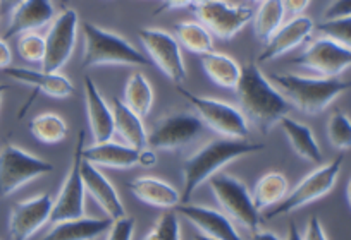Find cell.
<instances>
[{"label":"cell","instance_id":"6da1fadb","mask_svg":"<svg viewBox=\"0 0 351 240\" xmlns=\"http://www.w3.org/2000/svg\"><path fill=\"white\" fill-rule=\"evenodd\" d=\"M236 93H238L241 114L250 118V122L263 136H267L274 126L281 124L282 118L288 117L289 111L293 110L281 91L272 86L271 81L263 76L256 62H248L241 67V79L236 88Z\"/></svg>","mask_w":351,"mask_h":240},{"label":"cell","instance_id":"7a4b0ae2","mask_svg":"<svg viewBox=\"0 0 351 240\" xmlns=\"http://www.w3.org/2000/svg\"><path fill=\"white\" fill-rule=\"evenodd\" d=\"M265 148L263 143H252V141H236V139H217L205 144L200 151L188 158L183 163V194L181 201L188 204L193 192L200 187L204 182L210 181L214 175L221 174V168L238 158L246 155L256 153Z\"/></svg>","mask_w":351,"mask_h":240},{"label":"cell","instance_id":"3957f363","mask_svg":"<svg viewBox=\"0 0 351 240\" xmlns=\"http://www.w3.org/2000/svg\"><path fill=\"white\" fill-rule=\"evenodd\" d=\"M272 83L291 107L306 115H319L339 94L351 90V81L339 77H306L298 74H272Z\"/></svg>","mask_w":351,"mask_h":240},{"label":"cell","instance_id":"277c9868","mask_svg":"<svg viewBox=\"0 0 351 240\" xmlns=\"http://www.w3.org/2000/svg\"><path fill=\"white\" fill-rule=\"evenodd\" d=\"M84 38L81 67L92 69L97 66H148L150 59L134 49L128 40L112 31L99 28L92 23H81Z\"/></svg>","mask_w":351,"mask_h":240},{"label":"cell","instance_id":"5b68a950","mask_svg":"<svg viewBox=\"0 0 351 240\" xmlns=\"http://www.w3.org/2000/svg\"><path fill=\"white\" fill-rule=\"evenodd\" d=\"M215 201L231 222L239 223L245 228L258 232L260 211L255 208L252 194L241 181L229 174H217L208 181Z\"/></svg>","mask_w":351,"mask_h":240},{"label":"cell","instance_id":"8992f818","mask_svg":"<svg viewBox=\"0 0 351 240\" xmlns=\"http://www.w3.org/2000/svg\"><path fill=\"white\" fill-rule=\"evenodd\" d=\"M176 88H178L180 94H183L193 105L198 118L204 122V126L210 127L214 133L221 134L224 139L243 141L250 136L248 124H246V118L241 114V110L226 103V101L198 96V94L191 93L183 86Z\"/></svg>","mask_w":351,"mask_h":240},{"label":"cell","instance_id":"52a82bcc","mask_svg":"<svg viewBox=\"0 0 351 240\" xmlns=\"http://www.w3.org/2000/svg\"><path fill=\"white\" fill-rule=\"evenodd\" d=\"M343 155H337L329 165H320L317 170H313L312 174L306 175V177L303 178L288 196H286L285 201H282L281 204L269 209L265 218L274 219L279 218V216H285L288 215V213L295 211V209L303 208V206L310 204V202L313 201H319L320 198L329 194L334 189V185H336L341 167H343Z\"/></svg>","mask_w":351,"mask_h":240},{"label":"cell","instance_id":"ba28073f","mask_svg":"<svg viewBox=\"0 0 351 240\" xmlns=\"http://www.w3.org/2000/svg\"><path fill=\"white\" fill-rule=\"evenodd\" d=\"M52 172L53 165L49 161L33 157L14 144H5L0 150V199L14 194L33 178L43 177Z\"/></svg>","mask_w":351,"mask_h":240},{"label":"cell","instance_id":"9c48e42d","mask_svg":"<svg viewBox=\"0 0 351 240\" xmlns=\"http://www.w3.org/2000/svg\"><path fill=\"white\" fill-rule=\"evenodd\" d=\"M191 11L208 33L221 40H231L253 19L250 5H228L226 2H191Z\"/></svg>","mask_w":351,"mask_h":240},{"label":"cell","instance_id":"30bf717a","mask_svg":"<svg viewBox=\"0 0 351 240\" xmlns=\"http://www.w3.org/2000/svg\"><path fill=\"white\" fill-rule=\"evenodd\" d=\"M83 150H84V133L81 131L77 136L76 148H74L73 163H71L69 174L64 178L59 196L53 201L52 216L50 222L59 223L67 219H77L84 216V182L81 175V165H83Z\"/></svg>","mask_w":351,"mask_h":240},{"label":"cell","instance_id":"8fae6325","mask_svg":"<svg viewBox=\"0 0 351 240\" xmlns=\"http://www.w3.org/2000/svg\"><path fill=\"white\" fill-rule=\"evenodd\" d=\"M138 38L143 43L152 62L176 84L186 81V66L178 40L164 29H140Z\"/></svg>","mask_w":351,"mask_h":240},{"label":"cell","instance_id":"7c38bea8","mask_svg":"<svg viewBox=\"0 0 351 240\" xmlns=\"http://www.w3.org/2000/svg\"><path fill=\"white\" fill-rule=\"evenodd\" d=\"M77 26H80V18L74 9H64L53 19L45 38L47 53L42 64V72L57 74V70L66 66L76 45Z\"/></svg>","mask_w":351,"mask_h":240},{"label":"cell","instance_id":"4fadbf2b","mask_svg":"<svg viewBox=\"0 0 351 240\" xmlns=\"http://www.w3.org/2000/svg\"><path fill=\"white\" fill-rule=\"evenodd\" d=\"M204 131V122L198 115L174 114L164 117L148 134L147 144L150 150L174 151L188 146L191 141L197 139Z\"/></svg>","mask_w":351,"mask_h":240},{"label":"cell","instance_id":"5bb4252c","mask_svg":"<svg viewBox=\"0 0 351 240\" xmlns=\"http://www.w3.org/2000/svg\"><path fill=\"white\" fill-rule=\"evenodd\" d=\"M293 66L319 72L322 77L334 79L351 67V50L337 45L329 38H317L306 46L305 52L296 59L289 60Z\"/></svg>","mask_w":351,"mask_h":240},{"label":"cell","instance_id":"9a60e30c","mask_svg":"<svg viewBox=\"0 0 351 240\" xmlns=\"http://www.w3.org/2000/svg\"><path fill=\"white\" fill-rule=\"evenodd\" d=\"M53 201L50 194L35 196L12 206L9 215V233L11 240H29L52 216Z\"/></svg>","mask_w":351,"mask_h":240},{"label":"cell","instance_id":"2e32d148","mask_svg":"<svg viewBox=\"0 0 351 240\" xmlns=\"http://www.w3.org/2000/svg\"><path fill=\"white\" fill-rule=\"evenodd\" d=\"M176 213H180L184 218L190 219V223H193L195 228L200 230V235L207 237V239L243 240L231 219L224 213L215 211V209L210 208H204V206L183 204V202L176 208Z\"/></svg>","mask_w":351,"mask_h":240},{"label":"cell","instance_id":"e0dca14e","mask_svg":"<svg viewBox=\"0 0 351 240\" xmlns=\"http://www.w3.org/2000/svg\"><path fill=\"white\" fill-rule=\"evenodd\" d=\"M81 175H83L84 191L95 199L97 204L104 209V213H106L107 218H109L110 222H116V219H121L126 216L123 201H121L116 187H114L112 182L99 170V167L83 160V165H81Z\"/></svg>","mask_w":351,"mask_h":240},{"label":"cell","instance_id":"ac0fdd59","mask_svg":"<svg viewBox=\"0 0 351 240\" xmlns=\"http://www.w3.org/2000/svg\"><path fill=\"white\" fill-rule=\"evenodd\" d=\"M315 29V25L306 16H298V18L289 19L286 25L281 26L278 33L271 38V42L265 45L263 52L260 53L256 64L267 62V60L278 59V57L285 55V53L291 52L296 46L305 43L310 38V35Z\"/></svg>","mask_w":351,"mask_h":240},{"label":"cell","instance_id":"d6986e66","mask_svg":"<svg viewBox=\"0 0 351 240\" xmlns=\"http://www.w3.org/2000/svg\"><path fill=\"white\" fill-rule=\"evenodd\" d=\"M84 100H86L88 126L95 143H109L114 136V114L106 98L90 76H84Z\"/></svg>","mask_w":351,"mask_h":240},{"label":"cell","instance_id":"ffe728a7","mask_svg":"<svg viewBox=\"0 0 351 240\" xmlns=\"http://www.w3.org/2000/svg\"><path fill=\"white\" fill-rule=\"evenodd\" d=\"M53 18V8L47 0H26L19 2L12 11L9 19L8 31L4 40L14 38L18 35H28L35 29L43 28L49 25Z\"/></svg>","mask_w":351,"mask_h":240},{"label":"cell","instance_id":"44dd1931","mask_svg":"<svg viewBox=\"0 0 351 240\" xmlns=\"http://www.w3.org/2000/svg\"><path fill=\"white\" fill-rule=\"evenodd\" d=\"M11 79L18 83L29 84L33 86L32 98H35L36 93H45L47 96L52 98H69L74 94V86L66 76L62 74H47L42 70L23 69V67H9L4 70Z\"/></svg>","mask_w":351,"mask_h":240},{"label":"cell","instance_id":"7402d4cb","mask_svg":"<svg viewBox=\"0 0 351 240\" xmlns=\"http://www.w3.org/2000/svg\"><path fill=\"white\" fill-rule=\"evenodd\" d=\"M140 151L119 143H95L93 146L84 148L83 160L95 167L116 168V170H128L138 165Z\"/></svg>","mask_w":351,"mask_h":240},{"label":"cell","instance_id":"603a6c76","mask_svg":"<svg viewBox=\"0 0 351 240\" xmlns=\"http://www.w3.org/2000/svg\"><path fill=\"white\" fill-rule=\"evenodd\" d=\"M131 194L154 208L172 209L181 204V194L164 181L154 177H138L128 184Z\"/></svg>","mask_w":351,"mask_h":240},{"label":"cell","instance_id":"cb8c5ba5","mask_svg":"<svg viewBox=\"0 0 351 240\" xmlns=\"http://www.w3.org/2000/svg\"><path fill=\"white\" fill-rule=\"evenodd\" d=\"M110 225L112 222L109 218L83 216V218L56 223V226L40 240H95L102 233L109 232Z\"/></svg>","mask_w":351,"mask_h":240},{"label":"cell","instance_id":"d4e9b609","mask_svg":"<svg viewBox=\"0 0 351 240\" xmlns=\"http://www.w3.org/2000/svg\"><path fill=\"white\" fill-rule=\"evenodd\" d=\"M112 114H114V133L126 143V146L133 150H145L147 146L148 134L145 129L141 117L130 110L119 98L112 100Z\"/></svg>","mask_w":351,"mask_h":240},{"label":"cell","instance_id":"484cf974","mask_svg":"<svg viewBox=\"0 0 351 240\" xmlns=\"http://www.w3.org/2000/svg\"><path fill=\"white\" fill-rule=\"evenodd\" d=\"M281 127L285 131L286 137H288L289 144H291L293 151L300 158H303V160L310 161L313 165L322 163V150H320L319 143H317L315 136H313L308 126L298 122V120H295L291 117H286L281 120Z\"/></svg>","mask_w":351,"mask_h":240},{"label":"cell","instance_id":"4316f807","mask_svg":"<svg viewBox=\"0 0 351 240\" xmlns=\"http://www.w3.org/2000/svg\"><path fill=\"white\" fill-rule=\"evenodd\" d=\"M202 67L205 74L224 90H234L238 88L241 79V67L238 66L234 59L224 55V53L212 52L207 55H202Z\"/></svg>","mask_w":351,"mask_h":240},{"label":"cell","instance_id":"83f0119b","mask_svg":"<svg viewBox=\"0 0 351 240\" xmlns=\"http://www.w3.org/2000/svg\"><path fill=\"white\" fill-rule=\"evenodd\" d=\"M288 194L289 184L286 175L281 172H269L256 182L252 198L255 202V208L258 211H263V209L281 204Z\"/></svg>","mask_w":351,"mask_h":240},{"label":"cell","instance_id":"f1b7e54d","mask_svg":"<svg viewBox=\"0 0 351 240\" xmlns=\"http://www.w3.org/2000/svg\"><path fill=\"white\" fill-rule=\"evenodd\" d=\"M282 21H285V5L281 0H267L262 2L253 18V26H255V36L267 45L272 36L281 29Z\"/></svg>","mask_w":351,"mask_h":240},{"label":"cell","instance_id":"f546056e","mask_svg":"<svg viewBox=\"0 0 351 240\" xmlns=\"http://www.w3.org/2000/svg\"><path fill=\"white\" fill-rule=\"evenodd\" d=\"M123 103L138 117H145L154 105V91L143 72L131 74L124 86Z\"/></svg>","mask_w":351,"mask_h":240},{"label":"cell","instance_id":"4dcf8cb0","mask_svg":"<svg viewBox=\"0 0 351 240\" xmlns=\"http://www.w3.org/2000/svg\"><path fill=\"white\" fill-rule=\"evenodd\" d=\"M29 133L43 144H59L67 136V124L60 115L45 111L29 122Z\"/></svg>","mask_w":351,"mask_h":240},{"label":"cell","instance_id":"1f68e13d","mask_svg":"<svg viewBox=\"0 0 351 240\" xmlns=\"http://www.w3.org/2000/svg\"><path fill=\"white\" fill-rule=\"evenodd\" d=\"M176 40L180 45L198 55L214 52V38L200 23H180L176 25Z\"/></svg>","mask_w":351,"mask_h":240},{"label":"cell","instance_id":"d6a6232c","mask_svg":"<svg viewBox=\"0 0 351 240\" xmlns=\"http://www.w3.org/2000/svg\"><path fill=\"white\" fill-rule=\"evenodd\" d=\"M327 137L336 150H351V118L343 111L330 115L327 122Z\"/></svg>","mask_w":351,"mask_h":240},{"label":"cell","instance_id":"836d02e7","mask_svg":"<svg viewBox=\"0 0 351 240\" xmlns=\"http://www.w3.org/2000/svg\"><path fill=\"white\" fill-rule=\"evenodd\" d=\"M143 240H181L180 219L174 211H165L158 216L150 232L143 237Z\"/></svg>","mask_w":351,"mask_h":240},{"label":"cell","instance_id":"e575fe53","mask_svg":"<svg viewBox=\"0 0 351 240\" xmlns=\"http://www.w3.org/2000/svg\"><path fill=\"white\" fill-rule=\"evenodd\" d=\"M18 52L26 62L32 64H43L47 53V43L45 38H42L36 33H28V35H23L18 40Z\"/></svg>","mask_w":351,"mask_h":240},{"label":"cell","instance_id":"d590c367","mask_svg":"<svg viewBox=\"0 0 351 240\" xmlns=\"http://www.w3.org/2000/svg\"><path fill=\"white\" fill-rule=\"evenodd\" d=\"M324 38L336 42L337 45L351 50V18L336 19V21H324L317 26Z\"/></svg>","mask_w":351,"mask_h":240},{"label":"cell","instance_id":"8d00e7d4","mask_svg":"<svg viewBox=\"0 0 351 240\" xmlns=\"http://www.w3.org/2000/svg\"><path fill=\"white\" fill-rule=\"evenodd\" d=\"M134 235V222L128 216L112 222L109 228L107 240H133Z\"/></svg>","mask_w":351,"mask_h":240},{"label":"cell","instance_id":"74e56055","mask_svg":"<svg viewBox=\"0 0 351 240\" xmlns=\"http://www.w3.org/2000/svg\"><path fill=\"white\" fill-rule=\"evenodd\" d=\"M351 18V0H336L330 2L324 11V21H336V19Z\"/></svg>","mask_w":351,"mask_h":240},{"label":"cell","instance_id":"f35d334b","mask_svg":"<svg viewBox=\"0 0 351 240\" xmlns=\"http://www.w3.org/2000/svg\"><path fill=\"white\" fill-rule=\"evenodd\" d=\"M303 240H329L319 216H310L308 218L305 233H303Z\"/></svg>","mask_w":351,"mask_h":240},{"label":"cell","instance_id":"ab89813d","mask_svg":"<svg viewBox=\"0 0 351 240\" xmlns=\"http://www.w3.org/2000/svg\"><path fill=\"white\" fill-rule=\"evenodd\" d=\"M308 0H288V2H282V5H285V14H289L293 18H298V16H302V12L305 11L306 8H308Z\"/></svg>","mask_w":351,"mask_h":240},{"label":"cell","instance_id":"60d3db41","mask_svg":"<svg viewBox=\"0 0 351 240\" xmlns=\"http://www.w3.org/2000/svg\"><path fill=\"white\" fill-rule=\"evenodd\" d=\"M12 64V52L5 40H0V69L5 70L9 69Z\"/></svg>","mask_w":351,"mask_h":240},{"label":"cell","instance_id":"b9f144b4","mask_svg":"<svg viewBox=\"0 0 351 240\" xmlns=\"http://www.w3.org/2000/svg\"><path fill=\"white\" fill-rule=\"evenodd\" d=\"M138 163L143 165V167H152V165L157 163V155H155L154 150L150 148H145V150L140 151V157H138Z\"/></svg>","mask_w":351,"mask_h":240},{"label":"cell","instance_id":"7bdbcfd3","mask_svg":"<svg viewBox=\"0 0 351 240\" xmlns=\"http://www.w3.org/2000/svg\"><path fill=\"white\" fill-rule=\"evenodd\" d=\"M191 2H165L160 5L158 11H172V9H190Z\"/></svg>","mask_w":351,"mask_h":240},{"label":"cell","instance_id":"ee69618b","mask_svg":"<svg viewBox=\"0 0 351 240\" xmlns=\"http://www.w3.org/2000/svg\"><path fill=\"white\" fill-rule=\"evenodd\" d=\"M252 240H281L276 233L267 232V230H258V232L253 233Z\"/></svg>","mask_w":351,"mask_h":240},{"label":"cell","instance_id":"f6af8a7d","mask_svg":"<svg viewBox=\"0 0 351 240\" xmlns=\"http://www.w3.org/2000/svg\"><path fill=\"white\" fill-rule=\"evenodd\" d=\"M286 240H303V235L300 233L298 226L295 223H289L288 226V235H286Z\"/></svg>","mask_w":351,"mask_h":240},{"label":"cell","instance_id":"bcb514c9","mask_svg":"<svg viewBox=\"0 0 351 240\" xmlns=\"http://www.w3.org/2000/svg\"><path fill=\"white\" fill-rule=\"evenodd\" d=\"M346 201H348V206H350V209H351V178L348 181V185H346Z\"/></svg>","mask_w":351,"mask_h":240},{"label":"cell","instance_id":"7dc6e473","mask_svg":"<svg viewBox=\"0 0 351 240\" xmlns=\"http://www.w3.org/2000/svg\"><path fill=\"white\" fill-rule=\"evenodd\" d=\"M4 93H5V86H2V84H0V101H2V96H4Z\"/></svg>","mask_w":351,"mask_h":240},{"label":"cell","instance_id":"c3c4849f","mask_svg":"<svg viewBox=\"0 0 351 240\" xmlns=\"http://www.w3.org/2000/svg\"><path fill=\"white\" fill-rule=\"evenodd\" d=\"M195 240H210V239H207V237H204V235H200V233H198V235H195Z\"/></svg>","mask_w":351,"mask_h":240}]
</instances>
